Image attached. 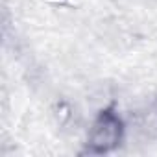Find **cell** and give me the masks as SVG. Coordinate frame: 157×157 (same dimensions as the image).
I'll list each match as a JSON object with an SVG mask.
<instances>
[{
    "label": "cell",
    "instance_id": "cell-1",
    "mask_svg": "<svg viewBox=\"0 0 157 157\" xmlns=\"http://www.w3.org/2000/svg\"><path fill=\"white\" fill-rule=\"evenodd\" d=\"M126 137V122L118 113L117 104H109L100 109L89 128L83 153L107 155L117 151Z\"/></svg>",
    "mask_w": 157,
    "mask_h": 157
}]
</instances>
